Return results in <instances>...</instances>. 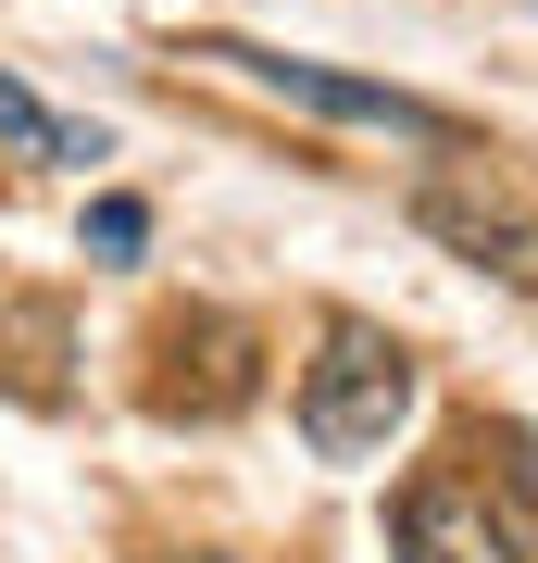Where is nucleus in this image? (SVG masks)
Instances as JSON below:
<instances>
[{"mask_svg": "<svg viewBox=\"0 0 538 563\" xmlns=\"http://www.w3.org/2000/svg\"><path fill=\"white\" fill-rule=\"evenodd\" d=\"M426 401V363L388 339L376 313H326L314 325V363H300V439L314 463H376Z\"/></svg>", "mask_w": 538, "mask_h": 563, "instance_id": "f257e3e1", "label": "nucleus"}, {"mask_svg": "<svg viewBox=\"0 0 538 563\" xmlns=\"http://www.w3.org/2000/svg\"><path fill=\"white\" fill-rule=\"evenodd\" d=\"M200 63H239L251 88L326 113V125H388V139H426V151H463V113L414 101V88H376V76H339V63H300V51H251V38H188Z\"/></svg>", "mask_w": 538, "mask_h": 563, "instance_id": "f03ea898", "label": "nucleus"}, {"mask_svg": "<svg viewBox=\"0 0 538 563\" xmlns=\"http://www.w3.org/2000/svg\"><path fill=\"white\" fill-rule=\"evenodd\" d=\"M414 225H426L439 251H463L476 276H501V288H526V301H538V213L488 176V163H463V176H426V188H414Z\"/></svg>", "mask_w": 538, "mask_h": 563, "instance_id": "7ed1b4c3", "label": "nucleus"}, {"mask_svg": "<svg viewBox=\"0 0 538 563\" xmlns=\"http://www.w3.org/2000/svg\"><path fill=\"white\" fill-rule=\"evenodd\" d=\"M388 551L400 563H514V539H501V514H488V488H476V463H439V476L400 488Z\"/></svg>", "mask_w": 538, "mask_h": 563, "instance_id": "20e7f679", "label": "nucleus"}, {"mask_svg": "<svg viewBox=\"0 0 538 563\" xmlns=\"http://www.w3.org/2000/svg\"><path fill=\"white\" fill-rule=\"evenodd\" d=\"M463 463H476L501 539H514V563H538V426H476L463 439Z\"/></svg>", "mask_w": 538, "mask_h": 563, "instance_id": "39448f33", "label": "nucleus"}, {"mask_svg": "<svg viewBox=\"0 0 538 563\" xmlns=\"http://www.w3.org/2000/svg\"><path fill=\"white\" fill-rule=\"evenodd\" d=\"M0 139L39 151V163H100V125H63L39 88H13V76H0Z\"/></svg>", "mask_w": 538, "mask_h": 563, "instance_id": "423d86ee", "label": "nucleus"}, {"mask_svg": "<svg viewBox=\"0 0 538 563\" xmlns=\"http://www.w3.org/2000/svg\"><path fill=\"white\" fill-rule=\"evenodd\" d=\"M88 251H100V263H139V251H151V201H125V188L88 201Z\"/></svg>", "mask_w": 538, "mask_h": 563, "instance_id": "0eeeda50", "label": "nucleus"}]
</instances>
